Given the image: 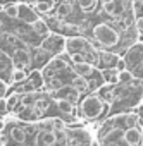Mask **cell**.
I'll return each mask as SVG.
<instances>
[{"label":"cell","instance_id":"1","mask_svg":"<svg viewBox=\"0 0 143 146\" xmlns=\"http://www.w3.org/2000/svg\"><path fill=\"white\" fill-rule=\"evenodd\" d=\"M107 110V103L98 96V95H86L80 102V119L92 122L98 120Z\"/></svg>","mask_w":143,"mask_h":146},{"label":"cell","instance_id":"2","mask_svg":"<svg viewBox=\"0 0 143 146\" xmlns=\"http://www.w3.org/2000/svg\"><path fill=\"white\" fill-rule=\"evenodd\" d=\"M93 38H95L104 48H114V46L119 43V40H121L119 31L114 29V28H112L110 24H107V23H98V24L93 28Z\"/></svg>","mask_w":143,"mask_h":146},{"label":"cell","instance_id":"3","mask_svg":"<svg viewBox=\"0 0 143 146\" xmlns=\"http://www.w3.org/2000/svg\"><path fill=\"white\" fill-rule=\"evenodd\" d=\"M93 46L90 43V40H86L85 36H80V35H69L65 38V43H64V52L67 55L71 53H88L92 52Z\"/></svg>","mask_w":143,"mask_h":146},{"label":"cell","instance_id":"4","mask_svg":"<svg viewBox=\"0 0 143 146\" xmlns=\"http://www.w3.org/2000/svg\"><path fill=\"white\" fill-rule=\"evenodd\" d=\"M140 120H141V119H140V115H136V113H119V115H116V117H110L107 124H109L110 127H117V129L124 131V129H128V127L138 125Z\"/></svg>","mask_w":143,"mask_h":146},{"label":"cell","instance_id":"5","mask_svg":"<svg viewBox=\"0 0 143 146\" xmlns=\"http://www.w3.org/2000/svg\"><path fill=\"white\" fill-rule=\"evenodd\" d=\"M90 134L92 132L88 129H73V131H67V141H65V144H90V143H95V139Z\"/></svg>","mask_w":143,"mask_h":146},{"label":"cell","instance_id":"6","mask_svg":"<svg viewBox=\"0 0 143 146\" xmlns=\"http://www.w3.org/2000/svg\"><path fill=\"white\" fill-rule=\"evenodd\" d=\"M64 43H65V38L57 35H47L41 43V48L47 50L48 53H60L64 50Z\"/></svg>","mask_w":143,"mask_h":146},{"label":"cell","instance_id":"7","mask_svg":"<svg viewBox=\"0 0 143 146\" xmlns=\"http://www.w3.org/2000/svg\"><path fill=\"white\" fill-rule=\"evenodd\" d=\"M67 69V62L60 57H55L53 60H50L48 64H45V69L41 70V74H43V79H50L53 76H57V72L60 70H65Z\"/></svg>","mask_w":143,"mask_h":146},{"label":"cell","instance_id":"8","mask_svg":"<svg viewBox=\"0 0 143 146\" xmlns=\"http://www.w3.org/2000/svg\"><path fill=\"white\" fill-rule=\"evenodd\" d=\"M122 141H124V144H131V146L143 143V129H140L138 125L124 129L122 131Z\"/></svg>","mask_w":143,"mask_h":146},{"label":"cell","instance_id":"9","mask_svg":"<svg viewBox=\"0 0 143 146\" xmlns=\"http://www.w3.org/2000/svg\"><path fill=\"white\" fill-rule=\"evenodd\" d=\"M50 96H52V98L60 96V98H65V100L73 102V103H78L81 93H80V90H76L73 84H69V86H62V88L57 90V91H50Z\"/></svg>","mask_w":143,"mask_h":146},{"label":"cell","instance_id":"10","mask_svg":"<svg viewBox=\"0 0 143 146\" xmlns=\"http://www.w3.org/2000/svg\"><path fill=\"white\" fill-rule=\"evenodd\" d=\"M12 65L14 67H28V65H31V60H33V57H31V53L28 52V48H14V53H12Z\"/></svg>","mask_w":143,"mask_h":146},{"label":"cell","instance_id":"11","mask_svg":"<svg viewBox=\"0 0 143 146\" xmlns=\"http://www.w3.org/2000/svg\"><path fill=\"white\" fill-rule=\"evenodd\" d=\"M104 5V12L114 19H119L122 17L124 11H126V5L122 0H112V2H107V4H102Z\"/></svg>","mask_w":143,"mask_h":146},{"label":"cell","instance_id":"12","mask_svg":"<svg viewBox=\"0 0 143 146\" xmlns=\"http://www.w3.org/2000/svg\"><path fill=\"white\" fill-rule=\"evenodd\" d=\"M117 60H119L117 55H114L110 52H105V50H100V52H97V64L95 65L97 67L102 65V69H107V67H114Z\"/></svg>","mask_w":143,"mask_h":146},{"label":"cell","instance_id":"13","mask_svg":"<svg viewBox=\"0 0 143 146\" xmlns=\"http://www.w3.org/2000/svg\"><path fill=\"white\" fill-rule=\"evenodd\" d=\"M35 144L38 146H52L57 144V137H55V131L53 129H47V131H38Z\"/></svg>","mask_w":143,"mask_h":146},{"label":"cell","instance_id":"14","mask_svg":"<svg viewBox=\"0 0 143 146\" xmlns=\"http://www.w3.org/2000/svg\"><path fill=\"white\" fill-rule=\"evenodd\" d=\"M73 72L76 76H83V78H92L95 72V65L88 60L80 62V64H73Z\"/></svg>","mask_w":143,"mask_h":146},{"label":"cell","instance_id":"15","mask_svg":"<svg viewBox=\"0 0 143 146\" xmlns=\"http://www.w3.org/2000/svg\"><path fill=\"white\" fill-rule=\"evenodd\" d=\"M19 5V16H17V19H21L23 23H28V24H31L35 19H38V12L35 11V9H31L28 4H17Z\"/></svg>","mask_w":143,"mask_h":146},{"label":"cell","instance_id":"16","mask_svg":"<svg viewBox=\"0 0 143 146\" xmlns=\"http://www.w3.org/2000/svg\"><path fill=\"white\" fill-rule=\"evenodd\" d=\"M53 100H55V105H57L59 112H62L64 115H74V113H76V103L69 102V100H65V98H60V96H57V98H53Z\"/></svg>","mask_w":143,"mask_h":146},{"label":"cell","instance_id":"17","mask_svg":"<svg viewBox=\"0 0 143 146\" xmlns=\"http://www.w3.org/2000/svg\"><path fill=\"white\" fill-rule=\"evenodd\" d=\"M107 136L105 137H102L100 139V143H104V144H124V141H122V131L121 129H117V127H112L109 132H105Z\"/></svg>","mask_w":143,"mask_h":146},{"label":"cell","instance_id":"18","mask_svg":"<svg viewBox=\"0 0 143 146\" xmlns=\"http://www.w3.org/2000/svg\"><path fill=\"white\" fill-rule=\"evenodd\" d=\"M9 134V137L14 141V143H19V144H23V143H26V129H23V127H19V125H16V124H12L11 125V132H7Z\"/></svg>","mask_w":143,"mask_h":146},{"label":"cell","instance_id":"19","mask_svg":"<svg viewBox=\"0 0 143 146\" xmlns=\"http://www.w3.org/2000/svg\"><path fill=\"white\" fill-rule=\"evenodd\" d=\"M100 74H102V79H104V83H105V84H117V83H119V78H117L119 70H117L116 67L102 69Z\"/></svg>","mask_w":143,"mask_h":146},{"label":"cell","instance_id":"20","mask_svg":"<svg viewBox=\"0 0 143 146\" xmlns=\"http://www.w3.org/2000/svg\"><path fill=\"white\" fill-rule=\"evenodd\" d=\"M31 31L35 33V35H38V36H47L48 35V31H50V28H48V24H47V21H43V19H35L33 23H31Z\"/></svg>","mask_w":143,"mask_h":146},{"label":"cell","instance_id":"21","mask_svg":"<svg viewBox=\"0 0 143 146\" xmlns=\"http://www.w3.org/2000/svg\"><path fill=\"white\" fill-rule=\"evenodd\" d=\"M33 9L38 12V14H50L52 9H53V0H36V2L33 4Z\"/></svg>","mask_w":143,"mask_h":146},{"label":"cell","instance_id":"22","mask_svg":"<svg viewBox=\"0 0 143 146\" xmlns=\"http://www.w3.org/2000/svg\"><path fill=\"white\" fill-rule=\"evenodd\" d=\"M73 84L76 90H80V93H88V91H92V86H90V79L88 78H83V76H76V78H73Z\"/></svg>","mask_w":143,"mask_h":146},{"label":"cell","instance_id":"23","mask_svg":"<svg viewBox=\"0 0 143 146\" xmlns=\"http://www.w3.org/2000/svg\"><path fill=\"white\" fill-rule=\"evenodd\" d=\"M26 79H28V74H26V70L23 67H14L11 70V81L12 83L23 84V83H26Z\"/></svg>","mask_w":143,"mask_h":146},{"label":"cell","instance_id":"24","mask_svg":"<svg viewBox=\"0 0 143 146\" xmlns=\"http://www.w3.org/2000/svg\"><path fill=\"white\" fill-rule=\"evenodd\" d=\"M71 11H73V4L67 2V0H62V2L55 7V16H57V17H60V19H64L65 16H69V14H71Z\"/></svg>","mask_w":143,"mask_h":146},{"label":"cell","instance_id":"25","mask_svg":"<svg viewBox=\"0 0 143 146\" xmlns=\"http://www.w3.org/2000/svg\"><path fill=\"white\" fill-rule=\"evenodd\" d=\"M76 2H78V5L81 7V11H83L85 14H90V12L95 11L98 0H76Z\"/></svg>","mask_w":143,"mask_h":146},{"label":"cell","instance_id":"26","mask_svg":"<svg viewBox=\"0 0 143 146\" xmlns=\"http://www.w3.org/2000/svg\"><path fill=\"white\" fill-rule=\"evenodd\" d=\"M19 100H21V93L19 91H16L12 95H7L5 96V107H7V110H14L16 105L19 103Z\"/></svg>","mask_w":143,"mask_h":146},{"label":"cell","instance_id":"27","mask_svg":"<svg viewBox=\"0 0 143 146\" xmlns=\"http://www.w3.org/2000/svg\"><path fill=\"white\" fill-rule=\"evenodd\" d=\"M4 12H5L7 17L17 19V16H19V5H17V4H7V5L4 7Z\"/></svg>","mask_w":143,"mask_h":146},{"label":"cell","instance_id":"28","mask_svg":"<svg viewBox=\"0 0 143 146\" xmlns=\"http://www.w3.org/2000/svg\"><path fill=\"white\" fill-rule=\"evenodd\" d=\"M117 78H119V83H131L134 76H133V72L129 69H122V70H119Z\"/></svg>","mask_w":143,"mask_h":146},{"label":"cell","instance_id":"29","mask_svg":"<svg viewBox=\"0 0 143 146\" xmlns=\"http://www.w3.org/2000/svg\"><path fill=\"white\" fill-rule=\"evenodd\" d=\"M143 16V0H133V17Z\"/></svg>","mask_w":143,"mask_h":146},{"label":"cell","instance_id":"30","mask_svg":"<svg viewBox=\"0 0 143 146\" xmlns=\"http://www.w3.org/2000/svg\"><path fill=\"white\" fill-rule=\"evenodd\" d=\"M7 95H9V84L4 79H0V100H4Z\"/></svg>","mask_w":143,"mask_h":146},{"label":"cell","instance_id":"31","mask_svg":"<svg viewBox=\"0 0 143 146\" xmlns=\"http://www.w3.org/2000/svg\"><path fill=\"white\" fill-rule=\"evenodd\" d=\"M69 58H71V62H73V64H80V62H85L86 60V55L85 53H71Z\"/></svg>","mask_w":143,"mask_h":146},{"label":"cell","instance_id":"32","mask_svg":"<svg viewBox=\"0 0 143 146\" xmlns=\"http://www.w3.org/2000/svg\"><path fill=\"white\" fill-rule=\"evenodd\" d=\"M52 124H53V129H65V122H64L62 119L52 117Z\"/></svg>","mask_w":143,"mask_h":146},{"label":"cell","instance_id":"33","mask_svg":"<svg viewBox=\"0 0 143 146\" xmlns=\"http://www.w3.org/2000/svg\"><path fill=\"white\" fill-rule=\"evenodd\" d=\"M134 28H136L138 33H143V16H140V17L134 19Z\"/></svg>","mask_w":143,"mask_h":146},{"label":"cell","instance_id":"34","mask_svg":"<svg viewBox=\"0 0 143 146\" xmlns=\"http://www.w3.org/2000/svg\"><path fill=\"white\" fill-rule=\"evenodd\" d=\"M4 127H5V120L0 119V131H4Z\"/></svg>","mask_w":143,"mask_h":146},{"label":"cell","instance_id":"35","mask_svg":"<svg viewBox=\"0 0 143 146\" xmlns=\"http://www.w3.org/2000/svg\"><path fill=\"white\" fill-rule=\"evenodd\" d=\"M107 2H112V0H102V4H107Z\"/></svg>","mask_w":143,"mask_h":146},{"label":"cell","instance_id":"36","mask_svg":"<svg viewBox=\"0 0 143 146\" xmlns=\"http://www.w3.org/2000/svg\"><path fill=\"white\" fill-rule=\"evenodd\" d=\"M0 26H2V21H0Z\"/></svg>","mask_w":143,"mask_h":146},{"label":"cell","instance_id":"37","mask_svg":"<svg viewBox=\"0 0 143 146\" xmlns=\"http://www.w3.org/2000/svg\"><path fill=\"white\" fill-rule=\"evenodd\" d=\"M141 129H143V127H141Z\"/></svg>","mask_w":143,"mask_h":146}]
</instances>
